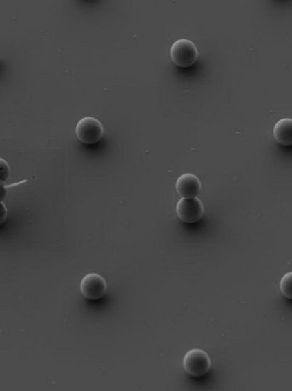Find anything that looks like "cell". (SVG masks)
Masks as SVG:
<instances>
[{
    "label": "cell",
    "mask_w": 292,
    "mask_h": 391,
    "mask_svg": "<svg viewBox=\"0 0 292 391\" xmlns=\"http://www.w3.org/2000/svg\"><path fill=\"white\" fill-rule=\"evenodd\" d=\"M10 174V167L5 159L0 158V181L6 182Z\"/></svg>",
    "instance_id": "9"
},
{
    "label": "cell",
    "mask_w": 292,
    "mask_h": 391,
    "mask_svg": "<svg viewBox=\"0 0 292 391\" xmlns=\"http://www.w3.org/2000/svg\"><path fill=\"white\" fill-rule=\"evenodd\" d=\"M280 289L284 297L289 300L292 299V273H287L282 279L280 283Z\"/></svg>",
    "instance_id": "8"
},
{
    "label": "cell",
    "mask_w": 292,
    "mask_h": 391,
    "mask_svg": "<svg viewBox=\"0 0 292 391\" xmlns=\"http://www.w3.org/2000/svg\"><path fill=\"white\" fill-rule=\"evenodd\" d=\"M171 58L175 66L189 68L197 61L199 53L197 46L189 39L175 41L171 48Z\"/></svg>",
    "instance_id": "1"
},
{
    "label": "cell",
    "mask_w": 292,
    "mask_h": 391,
    "mask_svg": "<svg viewBox=\"0 0 292 391\" xmlns=\"http://www.w3.org/2000/svg\"><path fill=\"white\" fill-rule=\"evenodd\" d=\"M75 134L79 141L85 145H95L101 141L104 127L101 121L94 117H85L76 126Z\"/></svg>",
    "instance_id": "3"
},
{
    "label": "cell",
    "mask_w": 292,
    "mask_h": 391,
    "mask_svg": "<svg viewBox=\"0 0 292 391\" xmlns=\"http://www.w3.org/2000/svg\"><path fill=\"white\" fill-rule=\"evenodd\" d=\"M27 181L13 183V185L6 186L5 182L0 181V202H2L7 197L8 190L11 187L21 185V183H26Z\"/></svg>",
    "instance_id": "10"
},
{
    "label": "cell",
    "mask_w": 292,
    "mask_h": 391,
    "mask_svg": "<svg viewBox=\"0 0 292 391\" xmlns=\"http://www.w3.org/2000/svg\"><path fill=\"white\" fill-rule=\"evenodd\" d=\"M177 193L183 198H195L201 193L202 182L193 174H184L177 181Z\"/></svg>",
    "instance_id": "6"
},
{
    "label": "cell",
    "mask_w": 292,
    "mask_h": 391,
    "mask_svg": "<svg viewBox=\"0 0 292 391\" xmlns=\"http://www.w3.org/2000/svg\"><path fill=\"white\" fill-rule=\"evenodd\" d=\"M274 138L280 145L292 146V119L285 118L279 121L274 127Z\"/></svg>",
    "instance_id": "7"
},
{
    "label": "cell",
    "mask_w": 292,
    "mask_h": 391,
    "mask_svg": "<svg viewBox=\"0 0 292 391\" xmlns=\"http://www.w3.org/2000/svg\"><path fill=\"white\" fill-rule=\"evenodd\" d=\"M7 208L3 203L0 202V226L6 222L7 219Z\"/></svg>",
    "instance_id": "11"
},
{
    "label": "cell",
    "mask_w": 292,
    "mask_h": 391,
    "mask_svg": "<svg viewBox=\"0 0 292 391\" xmlns=\"http://www.w3.org/2000/svg\"><path fill=\"white\" fill-rule=\"evenodd\" d=\"M81 291L84 297L88 300H99L106 294L107 283L101 274H88L82 279Z\"/></svg>",
    "instance_id": "5"
},
{
    "label": "cell",
    "mask_w": 292,
    "mask_h": 391,
    "mask_svg": "<svg viewBox=\"0 0 292 391\" xmlns=\"http://www.w3.org/2000/svg\"><path fill=\"white\" fill-rule=\"evenodd\" d=\"M183 367L190 376L201 377L209 372L211 368V360L205 350L192 349L188 351L184 357Z\"/></svg>",
    "instance_id": "2"
},
{
    "label": "cell",
    "mask_w": 292,
    "mask_h": 391,
    "mask_svg": "<svg viewBox=\"0 0 292 391\" xmlns=\"http://www.w3.org/2000/svg\"><path fill=\"white\" fill-rule=\"evenodd\" d=\"M177 217L182 221L187 223H197L203 217L204 205L199 199L183 198L177 205Z\"/></svg>",
    "instance_id": "4"
}]
</instances>
